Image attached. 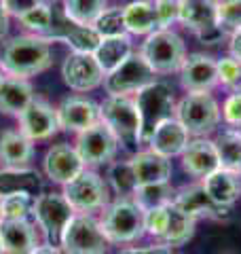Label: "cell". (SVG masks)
Instances as JSON below:
<instances>
[{"instance_id": "cell-3", "label": "cell", "mask_w": 241, "mask_h": 254, "mask_svg": "<svg viewBox=\"0 0 241 254\" xmlns=\"http://www.w3.org/2000/svg\"><path fill=\"white\" fill-rule=\"evenodd\" d=\"M100 121L110 127L123 148L142 144V119L133 95H108L100 104Z\"/></svg>"}, {"instance_id": "cell-2", "label": "cell", "mask_w": 241, "mask_h": 254, "mask_svg": "<svg viewBox=\"0 0 241 254\" xmlns=\"http://www.w3.org/2000/svg\"><path fill=\"white\" fill-rule=\"evenodd\" d=\"M100 225L110 244H133L146 235L144 210L133 197H117L100 214Z\"/></svg>"}, {"instance_id": "cell-6", "label": "cell", "mask_w": 241, "mask_h": 254, "mask_svg": "<svg viewBox=\"0 0 241 254\" xmlns=\"http://www.w3.org/2000/svg\"><path fill=\"white\" fill-rule=\"evenodd\" d=\"M61 193L72 205V210L78 214L102 212L112 201L110 199L112 190H110L108 180L100 176L98 170H93V168H85L76 178L66 182L61 187Z\"/></svg>"}, {"instance_id": "cell-35", "label": "cell", "mask_w": 241, "mask_h": 254, "mask_svg": "<svg viewBox=\"0 0 241 254\" xmlns=\"http://www.w3.org/2000/svg\"><path fill=\"white\" fill-rule=\"evenodd\" d=\"M106 180L110 185V190H115L117 197H131L133 189H135V176H133L129 161H123V163L112 161Z\"/></svg>"}, {"instance_id": "cell-39", "label": "cell", "mask_w": 241, "mask_h": 254, "mask_svg": "<svg viewBox=\"0 0 241 254\" xmlns=\"http://www.w3.org/2000/svg\"><path fill=\"white\" fill-rule=\"evenodd\" d=\"M216 68H218V83L229 87V89H233L241 81V64L231 55L216 62Z\"/></svg>"}, {"instance_id": "cell-9", "label": "cell", "mask_w": 241, "mask_h": 254, "mask_svg": "<svg viewBox=\"0 0 241 254\" xmlns=\"http://www.w3.org/2000/svg\"><path fill=\"white\" fill-rule=\"evenodd\" d=\"M74 148L87 168L98 170L102 165H110L115 161L120 144L115 133L110 131V127L104 121H98L95 125L74 133Z\"/></svg>"}, {"instance_id": "cell-45", "label": "cell", "mask_w": 241, "mask_h": 254, "mask_svg": "<svg viewBox=\"0 0 241 254\" xmlns=\"http://www.w3.org/2000/svg\"><path fill=\"white\" fill-rule=\"evenodd\" d=\"M30 254H63L61 248L58 244H51V242H43L40 246H36L34 250H32Z\"/></svg>"}, {"instance_id": "cell-38", "label": "cell", "mask_w": 241, "mask_h": 254, "mask_svg": "<svg viewBox=\"0 0 241 254\" xmlns=\"http://www.w3.org/2000/svg\"><path fill=\"white\" fill-rule=\"evenodd\" d=\"M167 227V203L159 205V208H150L144 210V229H146V235H150L155 242L163 240Z\"/></svg>"}, {"instance_id": "cell-46", "label": "cell", "mask_w": 241, "mask_h": 254, "mask_svg": "<svg viewBox=\"0 0 241 254\" xmlns=\"http://www.w3.org/2000/svg\"><path fill=\"white\" fill-rule=\"evenodd\" d=\"M9 17L11 15L2 9V2H0V41L6 38V34H9Z\"/></svg>"}, {"instance_id": "cell-48", "label": "cell", "mask_w": 241, "mask_h": 254, "mask_svg": "<svg viewBox=\"0 0 241 254\" xmlns=\"http://www.w3.org/2000/svg\"><path fill=\"white\" fill-rule=\"evenodd\" d=\"M0 208H2V190H0ZM0 220H2V210H0Z\"/></svg>"}, {"instance_id": "cell-43", "label": "cell", "mask_w": 241, "mask_h": 254, "mask_svg": "<svg viewBox=\"0 0 241 254\" xmlns=\"http://www.w3.org/2000/svg\"><path fill=\"white\" fill-rule=\"evenodd\" d=\"M117 254H174V248H170L167 244L155 242L150 246H127V248H120Z\"/></svg>"}, {"instance_id": "cell-41", "label": "cell", "mask_w": 241, "mask_h": 254, "mask_svg": "<svg viewBox=\"0 0 241 254\" xmlns=\"http://www.w3.org/2000/svg\"><path fill=\"white\" fill-rule=\"evenodd\" d=\"M220 113H222V121L224 123L235 127V129H241V93L233 91L229 98L224 100Z\"/></svg>"}, {"instance_id": "cell-50", "label": "cell", "mask_w": 241, "mask_h": 254, "mask_svg": "<svg viewBox=\"0 0 241 254\" xmlns=\"http://www.w3.org/2000/svg\"><path fill=\"white\" fill-rule=\"evenodd\" d=\"M0 254H4V250H2V242H0Z\"/></svg>"}, {"instance_id": "cell-26", "label": "cell", "mask_w": 241, "mask_h": 254, "mask_svg": "<svg viewBox=\"0 0 241 254\" xmlns=\"http://www.w3.org/2000/svg\"><path fill=\"white\" fill-rule=\"evenodd\" d=\"M195 225L197 218H192L190 214H186L174 201H170L167 203V227L161 244H167L170 248H180V246L188 244L195 235Z\"/></svg>"}, {"instance_id": "cell-7", "label": "cell", "mask_w": 241, "mask_h": 254, "mask_svg": "<svg viewBox=\"0 0 241 254\" xmlns=\"http://www.w3.org/2000/svg\"><path fill=\"white\" fill-rule=\"evenodd\" d=\"M142 58L155 70V74H172L180 72L184 60H186V47L184 41L170 28H161L150 32L146 41L140 47Z\"/></svg>"}, {"instance_id": "cell-11", "label": "cell", "mask_w": 241, "mask_h": 254, "mask_svg": "<svg viewBox=\"0 0 241 254\" xmlns=\"http://www.w3.org/2000/svg\"><path fill=\"white\" fill-rule=\"evenodd\" d=\"M155 81V70L146 64L140 51H133L119 68L104 76L102 85L108 95H135Z\"/></svg>"}, {"instance_id": "cell-23", "label": "cell", "mask_w": 241, "mask_h": 254, "mask_svg": "<svg viewBox=\"0 0 241 254\" xmlns=\"http://www.w3.org/2000/svg\"><path fill=\"white\" fill-rule=\"evenodd\" d=\"M34 159V142L19 129H4L0 133V163L6 170H28Z\"/></svg>"}, {"instance_id": "cell-51", "label": "cell", "mask_w": 241, "mask_h": 254, "mask_svg": "<svg viewBox=\"0 0 241 254\" xmlns=\"http://www.w3.org/2000/svg\"><path fill=\"white\" fill-rule=\"evenodd\" d=\"M224 254H231V252H224Z\"/></svg>"}, {"instance_id": "cell-31", "label": "cell", "mask_w": 241, "mask_h": 254, "mask_svg": "<svg viewBox=\"0 0 241 254\" xmlns=\"http://www.w3.org/2000/svg\"><path fill=\"white\" fill-rule=\"evenodd\" d=\"M108 9V0H63V17L76 26H93Z\"/></svg>"}, {"instance_id": "cell-47", "label": "cell", "mask_w": 241, "mask_h": 254, "mask_svg": "<svg viewBox=\"0 0 241 254\" xmlns=\"http://www.w3.org/2000/svg\"><path fill=\"white\" fill-rule=\"evenodd\" d=\"M231 91H235V93H241V81H239V83H237L235 87H233V89H231Z\"/></svg>"}, {"instance_id": "cell-15", "label": "cell", "mask_w": 241, "mask_h": 254, "mask_svg": "<svg viewBox=\"0 0 241 254\" xmlns=\"http://www.w3.org/2000/svg\"><path fill=\"white\" fill-rule=\"evenodd\" d=\"M174 203L178 205L180 210L190 214L192 218H210V220H218V222H227L231 218V212L227 205L216 203L212 197L205 193L201 182L178 189L174 195Z\"/></svg>"}, {"instance_id": "cell-19", "label": "cell", "mask_w": 241, "mask_h": 254, "mask_svg": "<svg viewBox=\"0 0 241 254\" xmlns=\"http://www.w3.org/2000/svg\"><path fill=\"white\" fill-rule=\"evenodd\" d=\"M0 242L4 254H30L45 240L32 218L0 220Z\"/></svg>"}, {"instance_id": "cell-24", "label": "cell", "mask_w": 241, "mask_h": 254, "mask_svg": "<svg viewBox=\"0 0 241 254\" xmlns=\"http://www.w3.org/2000/svg\"><path fill=\"white\" fill-rule=\"evenodd\" d=\"M201 185H203L205 193L216 203L227 205V208H231L233 203H237L241 199V176L231 170H224V168L214 170L201 180Z\"/></svg>"}, {"instance_id": "cell-36", "label": "cell", "mask_w": 241, "mask_h": 254, "mask_svg": "<svg viewBox=\"0 0 241 254\" xmlns=\"http://www.w3.org/2000/svg\"><path fill=\"white\" fill-rule=\"evenodd\" d=\"M95 32L104 38V36H120L127 34L125 30V21H123V9L120 6H108L93 23Z\"/></svg>"}, {"instance_id": "cell-12", "label": "cell", "mask_w": 241, "mask_h": 254, "mask_svg": "<svg viewBox=\"0 0 241 254\" xmlns=\"http://www.w3.org/2000/svg\"><path fill=\"white\" fill-rule=\"evenodd\" d=\"M178 21L184 28L192 30L197 38L205 45L220 43L224 30L218 21V2L216 0H180Z\"/></svg>"}, {"instance_id": "cell-21", "label": "cell", "mask_w": 241, "mask_h": 254, "mask_svg": "<svg viewBox=\"0 0 241 254\" xmlns=\"http://www.w3.org/2000/svg\"><path fill=\"white\" fill-rule=\"evenodd\" d=\"M188 140H190V133L186 131V127L176 117H170V119H163L155 127V131L150 133V138L146 142V148L155 150V153L163 155L167 159H174L182 155Z\"/></svg>"}, {"instance_id": "cell-22", "label": "cell", "mask_w": 241, "mask_h": 254, "mask_svg": "<svg viewBox=\"0 0 241 254\" xmlns=\"http://www.w3.org/2000/svg\"><path fill=\"white\" fill-rule=\"evenodd\" d=\"M131 170L135 176V187L140 185H152V182H165L172 178V159L155 153L150 148L138 150L131 159Z\"/></svg>"}, {"instance_id": "cell-32", "label": "cell", "mask_w": 241, "mask_h": 254, "mask_svg": "<svg viewBox=\"0 0 241 254\" xmlns=\"http://www.w3.org/2000/svg\"><path fill=\"white\" fill-rule=\"evenodd\" d=\"M176 189L172 187L170 180L165 182H152V185H140L133 189L131 197L142 210H150V208H159V205H165L174 201Z\"/></svg>"}, {"instance_id": "cell-20", "label": "cell", "mask_w": 241, "mask_h": 254, "mask_svg": "<svg viewBox=\"0 0 241 254\" xmlns=\"http://www.w3.org/2000/svg\"><path fill=\"white\" fill-rule=\"evenodd\" d=\"M182 170L192 178L203 180L207 174H212L214 170L220 168V159L218 150H216L214 140L210 138H192L188 140L186 148L180 155Z\"/></svg>"}, {"instance_id": "cell-49", "label": "cell", "mask_w": 241, "mask_h": 254, "mask_svg": "<svg viewBox=\"0 0 241 254\" xmlns=\"http://www.w3.org/2000/svg\"><path fill=\"white\" fill-rule=\"evenodd\" d=\"M4 78H6V74L2 72V70H0V85H2V81H4Z\"/></svg>"}, {"instance_id": "cell-29", "label": "cell", "mask_w": 241, "mask_h": 254, "mask_svg": "<svg viewBox=\"0 0 241 254\" xmlns=\"http://www.w3.org/2000/svg\"><path fill=\"white\" fill-rule=\"evenodd\" d=\"M216 150H218L220 168L231 170L241 176V129H227L214 138Z\"/></svg>"}, {"instance_id": "cell-1", "label": "cell", "mask_w": 241, "mask_h": 254, "mask_svg": "<svg viewBox=\"0 0 241 254\" xmlns=\"http://www.w3.org/2000/svg\"><path fill=\"white\" fill-rule=\"evenodd\" d=\"M53 62L51 41L38 34H21L0 47V70L6 76L32 78L49 70Z\"/></svg>"}, {"instance_id": "cell-27", "label": "cell", "mask_w": 241, "mask_h": 254, "mask_svg": "<svg viewBox=\"0 0 241 254\" xmlns=\"http://www.w3.org/2000/svg\"><path fill=\"white\" fill-rule=\"evenodd\" d=\"M131 53H133V45H131L129 34L104 36L100 41V45H98V49L93 51L100 68L104 70V74H108L115 68H119Z\"/></svg>"}, {"instance_id": "cell-33", "label": "cell", "mask_w": 241, "mask_h": 254, "mask_svg": "<svg viewBox=\"0 0 241 254\" xmlns=\"http://www.w3.org/2000/svg\"><path fill=\"white\" fill-rule=\"evenodd\" d=\"M32 201L34 197L28 189H11L2 190V220H17V218H30Z\"/></svg>"}, {"instance_id": "cell-37", "label": "cell", "mask_w": 241, "mask_h": 254, "mask_svg": "<svg viewBox=\"0 0 241 254\" xmlns=\"http://www.w3.org/2000/svg\"><path fill=\"white\" fill-rule=\"evenodd\" d=\"M218 21L224 34H235L241 30V0H222L218 2Z\"/></svg>"}, {"instance_id": "cell-16", "label": "cell", "mask_w": 241, "mask_h": 254, "mask_svg": "<svg viewBox=\"0 0 241 254\" xmlns=\"http://www.w3.org/2000/svg\"><path fill=\"white\" fill-rule=\"evenodd\" d=\"M87 165L76 153L74 144H53L43 157V174L53 185L63 187L72 178H76Z\"/></svg>"}, {"instance_id": "cell-13", "label": "cell", "mask_w": 241, "mask_h": 254, "mask_svg": "<svg viewBox=\"0 0 241 254\" xmlns=\"http://www.w3.org/2000/svg\"><path fill=\"white\" fill-rule=\"evenodd\" d=\"M104 70L100 68L93 53L70 51L61 64V78L72 91L87 93L93 91L104 83Z\"/></svg>"}, {"instance_id": "cell-4", "label": "cell", "mask_w": 241, "mask_h": 254, "mask_svg": "<svg viewBox=\"0 0 241 254\" xmlns=\"http://www.w3.org/2000/svg\"><path fill=\"white\" fill-rule=\"evenodd\" d=\"M58 246L63 254H106L112 244L95 214L74 212L63 227Z\"/></svg>"}, {"instance_id": "cell-25", "label": "cell", "mask_w": 241, "mask_h": 254, "mask_svg": "<svg viewBox=\"0 0 241 254\" xmlns=\"http://www.w3.org/2000/svg\"><path fill=\"white\" fill-rule=\"evenodd\" d=\"M34 98L36 95L30 78L6 76L0 85V115L17 119Z\"/></svg>"}, {"instance_id": "cell-18", "label": "cell", "mask_w": 241, "mask_h": 254, "mask_svg": "<svg viewBox=\"0 0 241 254\" xmlns=\"http://www.w3.org/2000/svg\"><path fill=\"white\" fill-rule=\"evenodd\" d=\"M180 85L186 93L212 91L218 85V68L216 60L203 53L186 55L180 68Z\"/></svg>"}, {"instance_id": "cell-44", "label": "cell", "mask_w": 241, "mask_h": 254, "mask_svg": "<svg viewBox=\"0 0 241 254\" xmlns=\"http://www.w3.org/2000/svg\"><path fill=\"white\" fill-rule=\"evenodd\" d=\"M229 51H231V58H235L241 64V30L235 32L231 36V45H229Z\"/></svg>"}, {"instance_id": "cell-10", "label": "cell", "mask_w": 241, "mask_h": 254, "mask_svg": "<svg viewBox=\"0 0 241 254\" xmlns=\"http://www.w3.org/2000/svg\"><path fill=\"white\" fill-rule=\"evenodd\" d=\"M133 98H135V104H138L140 119H142V144H146L150 133L155 131V127L163 119L176 117V100H174L170 85L159 83V81L144 87Z\"/></svg>"}, {"instance_id": "cell-40", "label": "cell", "mask_w": 241, "mask_h": 254, "mask_svg": "<svg viewBox=\"0 0 241 254\" xmlns=\"http://www.w3.org/2000/svg\"><path fill=\"white\" fill-rule=\"evenodd\" d=\"M155 15L159 30L161 28H170L174 21H178L180 17V0H155Z\"/></svg>"}, {"instance_id": "cell-8", "label": "cell", "mask_w": 241, "mask_h": 254, "mask_svg": "<svg viewBox=\"0 0 241 254\" xmlns=\"http://www.w3.org/2000/svg\"><path fill=\"white\" fill-rule=\"evenodd\" d=\"M72 214H74V210L60 190V193H43L34 197L30 218L34 220L45 242L60 244V235L66 222L72 218Z\"/></svg>"}, {"instance_id": "cell-28", "label": "cell", "mask_w": 241, "mask_h": 254, "mask_svg": "<svg viewBox=\"0 0 241 254\" xmlns=\"http://www.w3.org/2000/svg\"><path fill=\"white\" fill-rule=\"evenodd\" d=\"M123 21L127 34H150V32L159 30L157 15H155V4L148 0H133L127 6H123Z\"/></svg>"}, {"instance_id": "cell-5", "label": "cell", "mask_w": 241, "mask_h": 254, "mask_svg": "<svg viewBox=\"0 0 241 254\" xmlns=\"http://www.w3.org/2000/svg\"><path fill=\"white\" fill-rule=\"evenodd\" d=\"M176 119L186 127L190 138H207L222 121V113L210 91L186 93L176 102Z\"/></svg>"}, {"instance_id": "cell-30", "label": "cell", "mask_w": 241, "mask_h": 254, "mask_svg": "<svg viewBox=\"0 0 241 254\" xmlns=\"http://www.w3.org/2000/svg\"><path fill=\"white\" fill-rule=\"evenodd\" d=\"M68 21V19H66ZM51 41H63L72 51H85V53H93L98 49V45L102 41V36L95 32L93 26H76V23L68 21V26L60 34L51 36Z\"/></svg>"}, {"instance_id": "cell-42", "label": "cell", "mask_w": 241, "mask_h": 254, "mask_svg": "<svg viewBox=\"0 0 241 254\" xmlns=\"http://www.w3.org/2000/svg\"><path fill=\"white\" fill-rule=\"evenodd\" d=\"M2 2V9L11 15V17H21L23 13H28L30 9H34L38 6L40 2H45V0H0Z\"/></svg>"}, {"instance_id": "cell-34", "label": "cell", "mask_w": 241, "mask_h": 254, "mask_svg": "<svg viewBox=\"0 0 241 254\" xmlns=\"http://www.w3.org/2000/svg\"><path fill=\"white\" fill-rule=\"evenodd\" d=\"M17 21L28 30V34H38V36H49L53 32V9L51 4L40 2L34 9H30L28 13H23Z\"/></svg>"}, {"instance_id": "cell-17", "label": "cell", "mask_w": 241, "mask_h": 254, "mask_svg": "<svg viewBox=\"0 0 241 254\" xmlns=\"http://www.w3.org/2000/svg\"><path fill=\"white\" fill-rule=\"evenodd\" d=\"M55 113H58L60 131H70V133H78L100 121V104L83 98V95L63 98L55 106Z\"/></svg>"}, {"instance_id": "cell-14", "label": "cell", "mask_w": 241, "mask_h": 254, "mask_svg": "<svg viewBox=\"0 0 241 254\" xmlns=\"http://www.w3.org/2000/svg\"><path fill=\"white\" fill-rule=\"evenodd\" d=\"M17 129L28 136L32 142L51 140L60 131V121L55 108L43 98H34L26 106V110L17 117Z\"/></svg>"}]
</instances>
